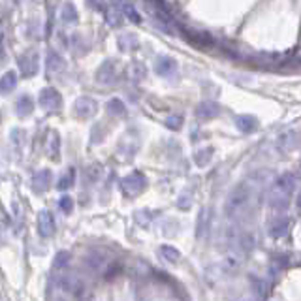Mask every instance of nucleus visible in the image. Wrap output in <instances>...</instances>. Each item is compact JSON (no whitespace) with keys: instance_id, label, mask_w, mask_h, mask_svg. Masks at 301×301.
I'll use <instances>...</instances> for the list:
<instances>
[{"instance_id":"7ed1b4c3","label":"nucleus","mask_w":301,"mask_h":301,"mask_svg":"<svg viewBox=\"0 0 301 301\" xmlns=\"http://www.w3.org/2000/svg\"><path fill=\"white\" fill-rule=\"evenodd\" d=\"M145 185H147V181H145V177L139 174V171H134V174L126 175V177L121 181L122 192H124L126 196H136V194H139V192L145 188Z\"/></svg>"},{"instance_id":"0eeeda50","label":"nucleus","mask_w":301,"mask_h":301,"mask_svg":"<svg viewBox=\"0 0 301 301\" xmlns=\"http://www.w3.org/2000/svg\"><path fill=\"white\" fill-rule=\"evenodd\" d=\"M74 110H75V115H77V117L87 119V117H91V115H94V113H96V110H98V104H96V100L89 98V96H81V98L75 100Z\"/></svg>"},{"instance_id":"f8f14e48","label":"nucleus","mask_w":301,"mask_h":301,"mask_svg":"<svg viewBox=\"0 0 301 301\" xmlns=\"http://www.w3.org/2000/svg\"><path fill=\"white\" fill-rule=\"evenodd\" d=\"M62 70H64L62 57H60L55 49H49V51H47V72L58 74V72H62Z\"/></svg>"},{"instance_id":"f3484780","label":"nucleus","mask_w":301,"mask_h":301,"mask_svg":"<svg viewBox=\"0 0 301 301\" xmlns=\"http://www.w3.org/2000/svg\"><path fill=\"white\" fill-rule=\"evenodd\" d=\"M68 262H70V254L68 252H64V250H60V252L55 256V260H53V271L64 269V267L68 266Z\"/></svg>"},{"instance_id":"4468645a","label":"nucleus","mask_w":301,"mask_h":301,"mask_svg":"<svg viewBox=\"0 0 301 301\" xmlns=\"http://www.w3.org/2000/svg\"><path fill=\"white\" fill-rule=\"evenodd\" d=\"M60 21L64 25H74L77 21V10H75L74 4H64L62 10H60Z\"/></svg>"},{"instance_id":"412c9836","label":"nucleus","mask_w":301,"mask_h":301,"mask_svg":"<svg viewBox=\"0 0 301 301\" xmlns=\"http://www.w3.org/2000/svg\"><path fill=\"white\" fill-rule=\"evenodd\" d=\"M122 13H124V15H128V17H130V21H134V23H139V15L136 13V10H134V6L130 4V2H124V4H122Z\"/></svg>"},{"instance_id":"9d476101","label":"nucleus","mask_w":301,"mask_h":301,"mask_svg":"<svg viewBox=\"0 0 301 301\" xmlns=\"http://www.w3.org/2000/svg\"><path fill=\"white\" fill-rule=\"evenodd\" d=\"M113 77H115V66H113L111 60H105V62L98 68V72H96V81L105 85V83H110Z\"/></svg>"},{"instance_id":"6e6552de","label":"nucleus","mask_w":301,"mask_h":301,"mask_svg":"<svg viewBox=\"0 0 301 301\" xmlns=\"http://www.w3.org/2000/svg\"><path fill=\"white\" fill-rule=\"evenodd\" d=\"M51 171L49 169H40V171H36L34 175H32V188H34V192H38V194H41V192H46L47 188H49V185H51Z\"/></svg>"},{"instance_id":"9b49d317","label":"nucleus","mask_w":301,"mask_h":301,"mask_svg":"<svg viewBox=\"0 0 301 301\" xmlns=\"http://www.w3.org/2000/svg\"><path fill=\"white\" fill-rule=\"evenodd\" d=\"M34 110V102L30 98L29 94H23V96H19L17 102H15V113L19 117H29Z\"/></svg>"},{"instance_id":"20e7f679","label":"nucleus","mask_w":301,"mask_h":301,"mask_svg":"<svg viewBox=\"0 0 301 301\" xmlns=\"http://www.w3.org/2000/svg\"><path fill=\"white\" fill-rule=\"evenodd\" d=\"M40 105L46 111H57L62 105V96H60V93H58L57 89L46 87L40 93Z\"/></svg>"},{"instance_id":"dca6fc26","label":"nucleus","mask_w":301,"mask_h":301,"mask_svg":"<svg viewBox=\"0 0 301 301\" xmlns=\"http://www.w3.org/2000/svg\"><path fill=\"white\" fill-rule=\"evenodd\" d=\"M47 153L51 155V158L57 160L58 158V153H60V138H58V134L53 130L49 134V141H47Z\"/></svg>"},{"instance_id":"423d86ee","label":"nucleus","mask_w":301,"mask_h":301,"mask_svg":"<svg viewBox=\"0 0 301 301\" xmlns=\"http://www.w3.org/2000/svg\"><path fill=\"white\" fill-rule=\"evenodd\" d=\"M85 266H87L89 271L102 273L105 267H107V256H105L102 250H91V252L85 256Z\"/></svg>"},{"instance_id":"5701e85b","label":"nucleus","mask_w":301,"mask_h":301,"mask_svg":"<svg viewBox=\"0 0 301 301\" xmlns=\"http://www.w3.org/2000/svg\"><path fill=\"white\" fill-rule=\"evenodd\" d=\"M89 8H94V10H102L104 8V0H87Z\"/></svg>"},{"instance_id":"ddd939ff","label":"nucleus","mask_w":301,"mask_h":301,"mask_svg":"<svg viewBox=\"0 0 301 301\" xmlns=\"http://www.w3.org/2000/svg\"><path fill=\"white\" fill-rule=\"evenodd\" d=\"M15 87H17V74L15 72H8V74L2 75V79H0V93L10 94Z\"/></svg>"},{"instance_id":"4be33fe9","label":"nucleus","mask_w":301,"mask_h":301,"mask_svg":"<svg viewBox=\"0 0 301 301\" xmlns=\"http://www.w3.org/2000/svg\"><path fill=\"white\" fill-rule=\"evenodd\" d=\"M160 254L166 258V260H169V262H175L177 258H179V254L175 252V249H171V247H162L160 249Z\"/></svg>"},{"instance_id":"b1692460","label":"nucleus","mask_w":301,"mask_h":301,"mask_svg":"<svg viewBox=\"0 0 301 301\" xmlns=\"http://www.w3.org/2000/svg\"><path fill=\"white\" fill-rule=\"evenodd\" d=\"M0 121H2V115H0Z\"/></svg>"},{"instance_id":"1a4fd4ad","label":"nucleus","mask_w":301,"mask_h":301,"mask_svg":"<svg viewBox=\"0 0 301 301\" xmlns=\"http://www.w3.org/2000/svg\"><path fill=\"white\" fill-rule=\"evenodd\" d=\"M122 6H119L117 2H111L110 8H107V12H105V21H107V25H111V27H119V25L122 23Z\"/></svg>"},{"instance_id":"a211bd4d","label":"nucleus","mask_w":301,"mask_h":301,"mask_svg":"<svg viewBox=\"0 0 301 301\" xmlns=\"http://www.w3.org/2000/svg\"><path fill=\"white\" fill-rule=\"evenodd\" d=\"M107 111H110L111 115H124V104H122L121 100H117V98H113V100H110L107 102Z\"/></svg>"},{"instance_id":"f03ea898","label":"nucleus","mask_w":301,"mask_h":301,"mask_svg":"<svg viewBox=\"0 0 301 301\" xmlns=\"http://www.w3.org/2000/svg\"><path fill=\"white\" fill-rule=\"evenodd\" d=\"M19 72L23 77H30V75H36L38 70H40V57L36 51H25L21 57H19Z\"/></svg>"},{"instance_id":"2eb2a0df","label":"nucleus","mask_w":301,"mask_h":301,"mask_svg":"<svg viewBox=\"0 0 301 301\" xmlns=\"http://www.w3.org/2000/svg\"><path fill=\"white\" fill-rule=\"evenodd\" d=\"M74 183H75V169L74 168H70L66 174L58 179V183H57V188L60 192H64V190H70L72 186H74Z\"/></svg>"},{"instance_id":"aec40b11","label":"nucleus","mask_w":301,"mask_h":301,"mask_svg":"<svg viewBox=\"0 0 301 301\" xmlns=\"http://www.w3.org/2000/svg\"><path fill=\"white\" fill-rule=\"evenodd\" d=\"M58 209H60L64 214H70L72 211H74V200H72L70 196H62L60 200H58Z\"/></svg>"},{"instance_id":"f257e3e1","label":"nucleus","mask_w":301,"mask_h":301,"mask_svg":"<svg viewBox=\"0 0 301 301\" xmlns=\"http://www.w3.org/2000/svg\"><path fill=\"white\" fill-rule=\"evenodd\" d=\"M58 281H60V288H62L66 294L74 295V297L85 295V283H83L79 277H75L74 273H62Z\"/></svg>"},{"instance_id":"6ab92c4d","label":"nucleus","mask_w":301,"mask_h":301,"mask_svg":"<svg viewBox=\"0 0 301 301\" xmlns=\"http://www.w3.org/2000/svg\"><path fill=\"white\" fill-rule=\"evenodd\" d=\"M10 138H12V143L15 149H21V145H23L25 141V132L21 130V128H13L12 134H10Z\"/></svg>"},{"instance_id":"39448f33","label":"nucleus","mask_w":301,"mask_h":301,"mask_svg":"<svg viewBox=\"0 0 301 301\" xmlns=\"http://www.w3.org/2000/svg\"><path fill=\"white\" fill-rule=\"evenodd\" d=\"M38 232H40L41 238H53L55 232H57V222H55V217L49 211H40L38 213Z\"/></svg>"}]
</instances>
